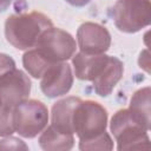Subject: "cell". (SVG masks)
Segmentation results:
<instances>
[{
  "label": "cell",
  "instance_id": "52a82bcc",
  "mask_svg": "<svg viewBox=\"0 0 151 151\" xmlns=\"http://www.w3.org/2000/svg\"><path fill=\"white\" fill-rule=\"evenodd\" d=\"M31 92V80L20 70L14 68L0 78V96L4 105L15 107L28 99Z\"/></svg>",
  "mask_w": 151,
  "mask_h": 151
},
{
  "label": "cell",
  "instance_id": "4fadbf2b",
  "mask_svg": "<svg viewBox=\"0 0 151 151\" xmlns=\"http://www.w3.org/2000/svg\"><path fill=\"white\" fill-rule=\"evenodd\" d=\"M73 134H67L58 131L55 127L50 125L44 130L39 137V145L46 151H64L70 150L73 146Z\"/></svg>",
  "mask_w": 151,
  "mask_h": 151
},
{
  "label": "cell",
  "instance_id": "5b68a950",
  "mask_svg": "<svg viewBox=\"0 0 151 151\" xmlns=\"http://www.w3.org/2000/svg\"><path fill=\"white\" fill-rule=\"evenodd\" d=\"M76 47V41L70 33L53 26L41 34L34 46L40 55L51 65L73 57Z\"/></svg>",
  "mask_w": 151,
  "mask_h": 151
},
{
  "label": "cell",
  "instance_id": "9a60e30c",
  "mask_svg": "<svg viewBox=\"0 0 151 151\" xmlns=\"http://www.w3.org/2000/svg\"><path fill=\"white\" fill-rule=\"evenodd\" d=\"M22 64L25 70L33 77V78H41L44 76V73L47 71V68L50 66H52L51 64H48L41 55L40 53L33 48V50H28L24 57H22Z\"/></svg>",
  "mask_w": 151,
  "mask_h": 151
},
{
  "label": "cell",
  "instance_id": "44dd1931",
  "mask_svg": "<svg viewBox=\"0 0 151 151\" xmlns=\"http://www.w3.org/2000/svg\"><path fill=\"white\" fill-rule=\"evenodd\" d=\"M91 0H66V2H68L70 5L72 6H77V7H81V6H85L90 2Z\"/></svg>",
  "mask_w": 151,
  "mask_h": 151
},
{
  "label": "cell",
  "instance_id": "ffe728a7",
  "mask_svg": "<svg viewBox=\"0 0 151 151\" xmlns=\"http://www.w3.org/2000/svg\"><path fill=\"white\" fill-rule=\"evenodd\" d=\"M139 65H140V67L145 68V71L149 72L150 61H149V52H147V51H144V52L140 53V57H139Z\"/></svg>",
  "mask_w": 151,
  "mask_h": 151
},
{
  "label": "cell",
  "instance_id": "277c9868",
  "mask_svg": "<svg viewBox=\"0 0 151 151\" xmlns=\"http://www.w3.org/2000/svg\"><path fill=\"white\" fill-rule=\"evenodd\" d=\"M107 124L106 110L92 100H80L73 116V132L80 142L93 139L105 132Z\"/></svg>",
  "mask_w": 151,
  "mask_h": 151
},
{
  "label": "cell",
  "instance_id": "d6986e66",
  "mask_svg": "<svg viewBox=\"0 0 151 151\" xmlns=\"http://www.w3.org/2000/svg\"><path fill=\"white\" fill-rule=\"evenodd\" d=\"M15 68V63L14 60L4 53H0V78L7 74L8 72L13 71Z\"/></svg>",
  "mask_w": 151,
  "mask_h": 151
},
{
  "label": "cell",
  "instance_id": "7402d4cb",
  "mask_svg": "<svg viewBox=\"0 0 151 151\" xmlns=\"http://www.w3.org/2000/svg\"><path fill=\"white\" fill-rule=\"evenodd\" d=\"M12 0H0V12H4L8 8V6L11 5Z\"/></svg>",
  "mask_w": 151,
  "mask_h": 151
},
{
  "label": "cell",
  "instance_id": "7a4b0ae2",
  "mask_svg": "<svg viewBox=\"0 0 151 151\" xmlns=\"http://www.w3.org/2000/svg\"><path fill=\"white\" fill-rule=\"evenodd\" d=\"M111 131L118 143V150H150L149 129L129 109L119 110L111 119Z\"/></svg>",
  "mask_w": 151,
  "mask_h": 151
},
{
  "label": "cell",
  "instance_id": "30bf717a",
  "mask_svg": "<svg viewBox=\"0 0 151 151\" xmlns=\"http://www.w3.org/2000/svg\"><path fill=\"white\" fill-rule=\"evenodd\" d=\"M109 55L103 54H86L83 52L77 53L73 57L72 64L74 74L80 80L92 81L103 71Z\"/></svg>",
  "mask_w": 151,
  "mask_h": 151
},
{
  "label": "cell",
  "instance_id": "7c38bea8",
  "mask_svg": "<svg viewBox=\"0 0 151 151\" xmlns=\"http://www.w3.org/2000/svg\"><path fill=\"white\" fill-rule=\"evenodd\" d=\"M80 100L78 97H67L57 101L52 107L51 125L63 133L73 134V116Z\"/></svg>",
  "mask_w": 151,
  "mask_h": 151
},
{
  "label": "cell",
  "instance_id": "603a6c76",
  "mask_svg": "<svg viewBox=\"0 0 151 151\" xmlns=\"http://www.w3.org/2000/svg\"><path fill=\"white\" fill-rule=\"evenodd\" d=\"M4 105V103H2V98H1V96H0V107Z\"/></svg>",
  "mask_w": 151,
  "mask_h": 151
},
{
  "label": "cell",
  "instance_id": "8fae6325",
  "mask_svg": "<svg viewBox=\"0 0 151 151\" xmlns=\"http://www.w3.org/2000/svg\"><path fill=\"white\" fill-rule=\"evenodd\" d=\"M123 71V63L118 58L109 55L103 71L96 79L92 80L96 93L101 97L109 96L117 85V83L122 79Z\"/></svg>",
  "mask_w": 151,
  "mask_h": 151
},
{
  "label": "cell",
  "instance_id": "e0dca14e",
  "mask_svg": "<svg viewBox=\"0 0 151 151\" xmlns=\"http://www.w3.org/2000/svg\"><path fill=\"white\" fill-rule=\"evenodd\" d=\"M79 147L80 150H112L113 144L111 137L105 131L104 133H101L100 136L93 139L79 142Z\"/></svg>",
  "mask_w": 151,
  "mask_h": 151
},
{
  "label": "cell",
  "instance_id": "3957f363",
  "mask_svg": "<svg viewBox=\"0 0 151 151\" xmlns=\"http://www.w3.org/2000/svg\"><path fill=\"white\" fill-rule=\"evenodd\" d=\"M111 14L119 31L136 33L150 25L151 0H117Z\"/></svg>",
  "mask_w": 151,
  "mask_h": 151
},
{
  "label": "cell",
  "instance_id": "ac0fdd59",
  "mask_svg": "<svg viewBox=\"0 0 151 151\" xmlns=\"http://www.w3.org/2000/svg\"><path fill=\"white\" fill-rule=\"evenodd\" d=\"M27 145L19 138L8 137L0 140V150H27Z\"/></svg>",
  "mask_w": 151,
  "mask_h": 151
},
{
  "label": "cell",
  "instance_id": "9c48e42d",
  "mask_svg": "<svg viewBox=\"0 0 151 151\" xmlns=\"http://www.w3.org/2000/svg\"><path fill=\"white\" fill-rule=\"evenodd\" d=\"M73 84L71 66L64 61L53 64L41 77L40 88L48 98H57L66 94Z\"/></svg>",
  "mask_w": 151,
  "mask_h": 151
},
{
  "label": "cell",
  "instance_id": "2e32d148",
  "mask_svg": "<svg viewBox=\"0 0 151 151\" xmlns=\"http://www.w3.org/2000/svg\"><path fill=\"white\" fill-rule=\"evenodd\" d=\"M14 131V109L2 105L0 107V137H7Z\"/></svg>",
  "mask_w": 151,
  "mask_h": 151
},
{
  "label": "cell",
  "instance_id": "8992f818",
  "mask_svg": "<svg viewBox=\"0 0 151 151\" xmlns=\"http://www.w3.org/2000/svg\"><path fill=\"white\" fill-rule=\"evenodd\" d=\"M47 122V107L39 100L26 99L14 107L15 131L25 138L35 137L46 127Z\"/></svg>",
  "mask_w": 151,
  "mask_h": 151
},
{
  "label": "cell",
  "instance_id": "5bb4252c",
  "mask_svg": "<svg viewBox=\"0 0 151 151\" xmlns=\"http://www.w3.org/2000/svg\"><path fill=\"white\" fill-rule=\"evenodd\" d=\"M129 111L147 129H150V87L138 90L131 98Z\"/></svg>",
  "mask_w": 151,
  "mask_h": 151
},
{
  "label": "cell",
  "instance_id": "6da1fadb",
  "mask_svg": "<svg viewBox=\"0 0 151 151\" xmlns=\"http://www.w3.org/2000/svg\"><path fill=\"white\" fill-rule=\"evenodd\" d=\"M53 26L51 19L40 12L9 15L5 22L7 41L18 50L34 47L41 34Z\"/></svg>",
  "mask_w": 151,
  "mask_h": 151
},
{
  "label": "cell",
  "instance_id": "ba28073f",
  "mask_svg": "<svg viewBox=\"0 0 151 151\" xmlns=\"http://www.w3.org/2000/svg\"><path fill=\"white\" fill-rule=\"evenodd\" d=\"M77 39L80 52L86 54H103L111 45L109 31L94 22H84L77 31Z\"/></svg>",
  "mask_w": 151,
  "mask_h": 151
}]
</instances>
